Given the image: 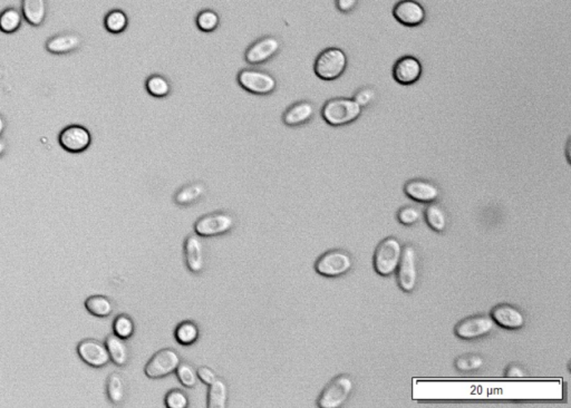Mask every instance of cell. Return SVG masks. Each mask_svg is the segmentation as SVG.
<instances>
[{
	"label": "cell",
	"mask_w": 571,
	"mask_h": 408,
	"mask_svg": "<svg viewBox=\"0 0 571 408\" xmlns=\"http://www.w3.org/2000/svg\"><path fill=\"white\" fill-rule=\"evenodd\" d=\"M363 109L352 98H335L327 100L321 109V116L328 125L341 127L359 118Z\"/></svg>",
	"instance_id": "obj_1"
},
{
	"label": "cell",
	"mask_w": 571,
	"mask_h": 408,
	"mask_svg": "<svg viewBox=\"0 0 571 408\" xmlns=\"http://www.w3.org/2000/svg\"><path fill=\"white\" fill-rule=\"evenodd\" d=\"M348 66L346 53L339 47H330L317 56L314 71L317 78L330 82L341 78Z\"/></svg>",
	"instance_id": "obj_2"
},
{
	"label": "cell",
	"mask_w": 571,
	"mask_h": 408,
	"mask_svg": "<svg viewBox=\"0 0 571 408\" xmlns=\"http://www.w3.org/2000/svg\"><path fill=\"white\" fill-rule=\"evenodd\" d=\"M236 218L230 212L216 211L205 214L194 223V232L201 238L219 237L236 227Z\"/></svg>",
	"instance_id": "obj_3"
},
{
	"label": "cell",
	"mask_w": 571,
	"mask_h": 408,
	"mask_svg": "<svg viewBox=\"0 0 571 408\" xmlns=\"http://www.w3.org/2000/svg\"><path fill=\"white\" fill-rule=\"evenodd\" d=\"M239 85L248 93L255 95H269L277 89L275 76L258 69H245L237 76Z\"/></svg>",
	"instance_id": "obj_4"
},
{
	"label": "cell",
	"mask_w": 571,
	"mask_h": 408,
	"mask_svg": "<svg viewBox=\"0 0 571 408\" xmlns=\"http://www.w3.org/2000/svg\"><path fill=\"white\" fill-rule=\"evenodd\" d=\"M403 248L396 238H387L380 243L374 256V267L381 276H389L398 269Z\"/></svg>",
	"instance_id": "obj_5"
},
{
	"label": "cell",
	"mask_w": 571,
	"mask_h": 408,
	"mask_svg": "<svg viewBox=\"0 0 571 408\" xmlns=\"http://www.w3.org/2000/svg\"><path fill=\"white\" fill-rule=\"evenodd\" d=\"M352 260L344 250H330L317 259L315 270L323 277L337 278L350 272Z\"/></svg>",
	"instance_id": "obj_6"
},
{
	"label": "cell",
	"mask_w": 571,
	"mask_h": 408,
	"mask_svg": "<svg viewBox=\"0 0 571 408\" xmlns=\"http://www.w3.org/2000/svg\"><path fill=\"white\" fill-rule=\"evenodd\" d=\"M352 378L347 375H339L334 378L321 391L317 400V405L321 408H339L344 405L352 393Z\"/></svg>",
	"instance_id": "obj_7"
},
{
	"label": "cell",
	"mask_w": 571,
	"mask_h": 408,
	"mask_svg": "<svg viewBox=\"0 0 571 408\" xmlns=\"http://www.w3.org/2000/svg\"><path fill=\"white\" fill-rule=\"evenodd\" d=\"M181 363V357L172 348H163L157 351L145 365L144 373L148 378L160 380L176 373Z\"/></svg>",
	"instance_id": "obj_8"
},
{
	"label": "cell",
	"mask_w": 571,
	"mask_h": 408,
	"mask_svg": "<svg viewBox=\"0 0 571 408\" xmlns=\"http://www.w3.org/2000/svg\"><path fill=\"white\" fill-rule=\"evenodd\" d=\"M282 40L275 36L259 38L248 47L245 60L249 65H262L273 60L282 49Z\"/></svg>",
	"instance_id": "obj_9"
},
{
	"label": "cell",
	"mask_w": 571,
	"mask_h": 408,
	"mask_svg": "<svg viewBox=\"0 0 571 408\" xmlns=\"http://www.w3.org/2000/svg\"><path fill=\"white\" fill-rule=\"evenodd\" d=\"M80 360L93 369H103L111 362L105 344L93 338H86L77 345Z\"/></svg>",
	"instance_id": "obj_10"
},
{
	"label": "cell",
	"mask_w": 571,
	"mask_h": 408,
	"mask_svg": "<svg viewBox=\"0 0 571 408\" xmlns=\"http://www.w3.org/2000/svg\"><path fill=\"white\" fill-rule=\"evenodd\" d=\"M60 144L66 152L78 154L82 152H85L90 148L92 143V135L86 127L82 125L66 126L63 131L60 132L58 137Z\"/></svg>",
	"instance_id": "obj_11"
},
{
	"label": "cell",
	"mask_w": 571,
	"mask_h": 408,
	"mask_svg": "<svg viewBox=\"0 0 571 408\" xmlns=\"http://www.w3.org/2000/svg\"><path fill=\"white\" fill-rule=\"evenodd\" d=\"M398 281L400 288L404 292H411L414 290L418 281V269H416V254L413 247L403 248L401 261L398 263Z\"/></svg>",
	"instance_id": "obj_12"
},
{
	"label": "cell",
	"mask_w": 571,
	"mask_h": 408,
	"mask_svg": "<svg viewBox=\"0 0 571 408\" xmlns=\"http://www.w3.org/2000/svg\"><path fill=\"white\" fill-rule=\"evenodd\" d=\"M393 16L407 27H418L427 19V10L416 0H401L393 8Z\"/></svg>",
	"instance_id": "obj_13"
},
{
	"label": "cell",
	"mask_w": 571,
	"mask_h": 408,
	"mask_svg": "<svg viewBox=\"0 0 571 408\" xmlns=\"http://www.w3.org/2000/svg\"><path fill=\"white\" fill-rule=\"evenodd\" d=\"M422 73H423L422 63L420 60L412 55H405L393 66V78L396 83L404 86L418 83L422 78Z\"/></svg>",
	"instance_id": "obj_14"
},
{
	"label": "cell",
	"mask_w": 571,
	"mask_h": 408,
	"mask_svg": "<svg viewBox=\"0 0 571 408\" xmlns=\"http://www.w3.org/2000/svg\"><path fill=\"white\" fill-rule=\"evenodd\" d=\"M495 323L488 316L466 318L455 327V335L461 339H477L490 334L495 329Z\"/></svg>",
	"instance_id": "obj_15"
},
{
	"label": "cell",
	"mask_w": 571,
	"mask_h": 408,
	"mask_svg": "<svg viewBox=\"0 0 571 408\" xmlns=\"http://www.w3.org/2000/svg\"><path fill=\"white\" fill-rule=\"evenodd\" d=\"M185 260L187 268L191 274H199L203 272L205 263V245L198 234H189L185 238Z\"/></svg>",
	"instance_id": "obj_16"
},
{
	"label": "cell",
	"mask_w": 571,
	"mask_h": 408,
	"mask_svg": "<svg viewBox=\"0 0 571 408\" xmlns=\"http://www.w3.org/2000/svg\"><path fill=\"white\" fill-rule=\"evenodd\" d=\"M314 115L315 105L309 100H299L286 109L282 115V122L289 127H298L313 120Z\"/></svg>",
	"instance_id": "obj_17"
},
{
	"label": "cell",
	"mask_w": 571,
	"mask_h": 408,
	"mask_svg": "<svg viewBox=\"0 0 571 408\" xmlns=\"http://www.w3.org/2000/svg\"><path fill=\"white\" fill-rule=\"evenodd\" d=\"M404 192L413 200L423 203L434 202L440 195L438 186L429 181L420 180V179L409 181L405 184Z\"/></svg>",
	"instance_id": "obj_18"
},
{
	"label": "cell",
	"mask_w": 571,
	"mask_h": 408,
	"mask_svg": "<svg viewBox=\"0 0 571 408\" xmlns=\"http://www.w3.org/2000/svg\"><path fill=\"white\" fill-rule=\"evenodd\" d=\"M491 318L497 325L508 329L521 328L526 323V318L522 312L513 305H506V303L497 305L492 310Z\"/></svg>",
	"instance_id": "obj_19"
},
{
	"label": "cell",
	"mask_w": 571,
	"mask_h": 408,
	"mask_svg": "<svg viewBox=\"0 0 571 408\" xmlns=\"http://www.w3.org/2000/svg\"><path fill=\"white\" fill-rule=\"evenodd\" d=\"M83 44V38L75 33H64L49 38L46 43V51L54 55H65L75 52Z\"/></svg>",
	"instance_id": "obj_20"
},
{
	"label": "cell",
	"mask_w": 571,
	"mask_h": 408,
	"mask_svg": "<svg viewBox=\"0 0 571 408\" xmlns=\"http://www.w3.org/2000/svg\"><path fill=\"white\" fill-rule=\"evenodd\" d=\"M105 346L112 363L119 367H126L130 360V349L126 339H122L115 334L108 335Z\"/></svg>",
	"instance_id": "obj_21"
},
{
	"label": "cell",
	"mask_w": 571,
	"mask_h": 408,
	"mask_svg": "<svg viewBox=\"0 0 571 408\" xmlns=\"http://www.w3.org/2000/svg\"><path fill=\"white\" fill-rule=\"evenodd\" d=\"M22 14L29 25L34 27L43 25L47 14V0H23Z\"/></svg>",
	"instance_id": "obj_22"
},
{
	"label": "cell",
	"mask_w": 571,
	"mask_h": 408,
	"mask_svg": "<svg viewBox=\"0 0 571 408\" xmlns=\"http://www.w3.org/2000/svg\"><path fill=\"white\" fill-rule=\"evenodd\" d=\"M207 188L202 182L189 183L179 188L174 195V202L179 206H194V203L205 197Z\"/></svg>",
	"instance_id": "obj_23"
},
{
	"label": "cell",
	"mask_w": 571,
	"mask_h": 408,
	"mask_svg": "<svg viewBox=\"0 0 571 408\" xmlns=\"http://www.w3.org/2000/svg\"><path fill=\"white\" fill-rule=\"evenodd\" d=\"M106 395L110 402L115 406L126 402V380L119 373H111L106 380Z\"/></svg>",
	"instance_id": "obj_24"
},
{
	"label": "cell",
	"mask_w": 571,
	"mask_h": 408,
	"mask_svg": "<svg viewBox=\"0 0 571 408\" xmlns=\"http://www.w3.org/2000/svg\"><path fill=\"white\" fill-rule=\"evenodd\" d=\"M85 308L90 314H93L95 317L106 318L113 314L114 305L113 301L106 296L103 294H93L90 296L85 300Z\"/></svg>",
	"instance_id": "obj_25"
},
{
	"label": "cell",
	"mask_w": 571,
	"mask_h": 408,
	"mask_svg": "<svg viewBox=\"0 0 571 408\" xmlns=\"http://www.w3.org/2000/svg\"><path fill=\"white\" fill-rule=\"evenodd\" d=\"M227 382L221 378H216L211 385H209L207 395V408H225L228 406Z\"/></svg>",
	"instance_id": "obj_26"
},
{
	"label": "cell",
	"mask_w": 571,
	"mask_h": 408,
	"mask_svg": "<svg viewBox=\"0 0 571 408\" xmlns=\"http://www.w3.org/2000/svg\"><path fill=\"white\" fill-rule=\"evenodd\" d=\"M200 329L192 320H185L176 326L174 337L176 342L182 346H191L199 339Z\"/></svg>",
	"instance_id": "obj_27"
},
{
	"label": "cell",
	"mask_w": 571,
	"mask_h": 408,
	"mask_svg": "<svg viewBox=\"0 0 571 408\" xmlns=\"http://www.w3.org/2000/svg\"><path fill=\"white\" fill-rule=\"evenodd\" d=\"M145 87L148 94L153 98H167L172 91L170 80L161 74H153L145 82Z\"/></svg>",
	"instance_id": "obj_28"
},
{
	"label": "cell",
	"mask_w": 571,
	"mask_h": 408,
	"mask_svg": "<svg viewBox=\"0 0 571 408\" xmlns=\"http://www.w3.org/2000/svg\"><path fill=\"white\" fill-rule=\"evenodd\" d=\"M23 14L16 8H7L0 14V30L5 34L17 32L23 23Z\"/></svg>",
	"instance_id": "obj_29"
},
{
	"label": "cell",
	"mask_w": 571,
	"mask_h": 408,
	"mask_svg": "<svg viewBox=\"0 0 571 408\" xmlns=\"http://www.w3.org/2000/svg\"><path fill=\"white\" fill-rule=\"evenodd\" d=\"M106 30L112 34H121L128 26V17L121 9H114L108 12L104 19Z\"/></svg>",
	"instance_id": "obj_30"
},
{
	"label": "cell",
	"mask_w": 571,
	"mask_h": 408,
	"mask_svg": "<svg viewBox=\"0 0 571 408\" xmlns=\"http://www.w3.org/2000/svg\"><path fill=\"white\" fill-rule=\"evenodd\" d=\"M425 219L429 226L435 231H443L446 228V214L443 209L436 203H432L425 210Z\"/></svg>",
	"instance_id": "obj_31"
},
{
	"label": "cell",
	"mask_w": 571,
	"mask_h": 408,
	"mask_svg": "<svg viewBox=\"0 0 571 408\" xmlns=\"http://www.w3.org/2000/svg\"><path fill=\"white\" fill-rule=\"evenodd\" d=\"M196 23L201 32L212 33L219 27L220 16L212 9H205L198 14Z\"/></svg>",
	"instance_id": "obj_32"
},
{
	"label": "cell",
	"mask_w": 571,
	"mask_h": 408,
	"mask_svg": "<svg viewBox=\"0 0 571 408\" xmlns=\"http://www.w3.org/2000/svg\"><path fill=\"white\" fill-rule=\"evenodd\" d=\"M176 377L179 382L187 389H194L198 385V374L192 364L188 362H181L176 371Z\"/></svg>",
	"instance_id": "obj_33"
},
{
	"label": "cell",
	"mask_w": 571,
	"mask_h": 408,
	"mask_svg": "<svg viewBox=\"0 0 571 408\" xmlns=\"http://www.w3.org/2000/svg\"><path fill=\"white\" fill-rule=\"evenodd\" d=\"M135 331V323L128 314H121L113 321V334L122 339H130Z\"/></svg>",
	"instance_id": "obj_34"
},
{
	"label": "cell",
	"mask_w": 571,
	"mask_h": 408,
	"mask_svg": "<svg viewBox=\"0 0 571 408\" xmlns=\"http://www.w3.org/2000/svg\"><path fill=\"white\" fill-rule=\"evenodd\" d=\"M164 404L168 408H187L189 406V397L182 389H171L165 395Z\"/></svg>",
	"instance_id": "obj_35"
},
{
	"label": "cell",
	"mask_w": 571,
	"mask_h": 408,
	"mask_svg": "<svg viewBox=\"0 0 571 408\" xmlns=\"http://www.w3.org/2000/svg\"><path fill=\"white\" fill-rule=\"evenodd\" d=\"M352 100H355L356 103L361 106V109H363V107H368V106L372 105V104L375 102L376 91L373 89V87H370V86H365V87H361V89L356 91Z\"/></svg>",
	"instance_id": "obj_36"
},
{
	"label": "cell",
	"mask_w": 571,
	"mask_h": 408,
	"mask_svg": "<svg viewBox=\"0 0 571 408\" xmlns=\"http://www.w3.org/2000/svg\"><path fill=\"white\" fill-rule=\"evenodd\" d=\"M482 365H484V360H482L480 356H477V355L460 357V358L455 362L457 369L462 371H475V369H480Z\"/></svg>",
	"instance_id": "obj_37"
},
{
	"label": "cell",
	"mask_w": 571,
	"mask_h": 408,
	"mask_svg": "<svg viewBox=\"0 0 571 408\" xmlns=\"http://www.w3.org/2000/svg\"><path fill=\"white\" fill-rule=\"evenodd\" d=\"M398 218L405 226H412L420 220V211L414 206H404L398 211Z\"/></svg>",
	"instance_id": "obj_38"
},
{
	"label": "cell",
	"mask_w": 571,
	"mask_h": 408,
	"mask_svg": "<svg viewBox=\"0 0 571 408\" xmlns=\"http://www.w3.org/2000/svg\"><path fill=\"white\" fill-rule=\"evenodd\" d=\"M196 374H198V378L207 386L211 385L218 378L216 373L207 366L199 367L196 369Z\"/></svg>",
	"instance_id": "obj_39"
},
{
	"label": "cell",
	"mask_w": 571,
	"mask_h": 408,
	"mask_svg": "<svg viewBox=\"0 0 571 408\" xmlns=\"http://www.w3.org/2000/svg\"><path fill=\"white\" fill-rule=\"evenodd\" d=\"M359 0H336V8L343 14L352 12L357 6Z\"/></svg>",
	"instance_id": "obj_40"
},
{
	"label": "cell",
	"mask_w": 571,
	"mask_h": 408,
	"mask_svg": "<svg viewBox=\"0 0 571 408\" xmlns=\"http://www.w3.org/2000/svg\"><path fill=\"white\" fill-rule=\"evenodd\" d=\"M506 375L509 377H522L525 376V371L519 366H511L506 371Z\"/></svg>",
	"instance_id": "obj_41"
},
{
	"label": "cell",
	"mask_w": 571,
	"mask_h": 408,
	"mask_svg": "<svg viewBox=\"0 0 571 408\" xmlns=\"http://www.w3.org/2000/svg\"><path fill=\"white\" fill-rule=\"evenodd\" d=\"M7 150V143L6 141L3 140L0 137V157H3L5 154V152Z\"/></svg>",
	"instance_id": "obj_42"
},
{
	"label": "cell",
	"mask_w": 571,
	"mask_h": 408,
	"mask_svg": "<svg viewBox=\"0 0 571 408\" xmlns=\"http://www.w3.org/2000/svg\"><path fill=\"white\" fill-rule=\"evenodd\" d=\"M5 130H6V120L3 118V115L0 114V136L3 134Z\"/></svg>",
	"instance_id": "obj_43"
}]
</instances>
